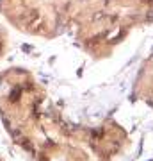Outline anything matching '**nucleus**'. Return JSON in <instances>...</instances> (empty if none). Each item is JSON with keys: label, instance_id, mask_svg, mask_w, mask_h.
Segmentation results:
<instances>
[{"label": "nucleus", "instance_id": "f257e3e1", "mask_svg": "<svg viewBox=\"0 0 153 161\" xmlns=\"http://www.w3.org/2000/svg\"><path fill=\"white\" fill-rule=\"evenodd\" d=\"M22 20L27 23V25H30L32 22L38 20V11H36V9H27V11L22 14Z\"/></svg>", "mask_w": 153, "mask_h": 161}]
</instances>
